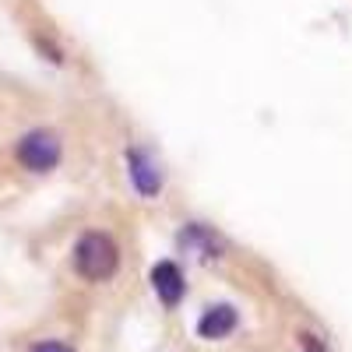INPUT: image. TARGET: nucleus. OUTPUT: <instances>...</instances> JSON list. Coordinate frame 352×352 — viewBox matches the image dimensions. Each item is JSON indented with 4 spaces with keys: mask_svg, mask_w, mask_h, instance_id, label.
Instances as JSON below:
<instances>
[{
    "mask_svg": "<svg viewBox=\"0 0 352 352\" xmlns=\"http://www.w3.org/2000/svg\"><path fill=\"white\" fill-rule=\"evenodd\" d=\"M71 272L88 285H102L116 278V272H120V243H116L109 229L78 232L71 247Z\"/></svg>",
    "mask_w": 352,
    "mask_h": 352,
    "instance_id": "nucleus-1",
    "label": "nucleus"
},
{
    "mask_svg": "<svg viewBox=\"0 0 352 352\" xmlns=\"http://www.w3.org/2000/svg\"><path fill=\"white\" fill-rule=\"evenodd\" d=\"M11 155H14L21 173H28V176H50V173L60 169V162H64V138H60V131H53V127H32V131H25L14 141Z\"/></svg>",
    "mask_w": 352,
    "mask_h": 352,
    "instance_id": "nucleus-2",
    "label": "nucleus"
},
{
    "mask_svg": "<svg viewBox=\"0 0 352 352\" xmlns=\"http://www.w3.org/2000/svg\"><path fill=\"white\" fill-rule=\"evenodd\" d=\"M124 173H127V187L141 201H155L166 190V173L159 159L144 148V144H127L124 148Z\"/></svg>",
    "mask_w": 352,
    "mask_h": 352,
    "instance_id": "nucleus-3",
    "label": "nucleus"
},
{
    "mask_svg": "<svg viewBox=\"0 0 352 352\" xmlns=\"http://www.w3.org/2000/svg\"><path fill=\"white\" fill-rule=\"evenodd\" d=\"M148 282H152L155 300H159L166 310H176V307L184 303V296H187V275H184V268H180L173 257H162V261L152 264Z\"/></svg>",
    "mask_w": 352,
    "mask_h": 352,
    "instance_id": "nucleus-4",
    "label": "nucleus"
},
{
    "mask_svg": "<svg viewBox=\"0 0 352 352\" xmlns=\"http://www.w3.org/2000/svg\"><path fill=\"white\" fill-rule=\"evenodd\" d=\"M176 247H180L184 254H190V257H197V261H204V264H212L226 254L222 236L208 222H184L180 232H176Z\"/></svg>",
    "mask_w": 352,
    "mask_h": 352,
    "instance_id": "nucleus-5",
    "label": "nucleus"
},
{
    "mask_svg": "<svg viewBox=\"0 0 352 352\" xmlns=\"http://www.w3.org/2000/svg\"><path fill=\"white\" fill-rule=\"evenodd\" d=\"M236 328H240V310L232 303H212L201 310L194 331L201 342H222L229 335H236Z\"/></svg>",
    "mask_w": 352,
    "mask_h": 352,
    "instance_id": "nucleus-6",
    "label": "nucleus"
},
{
    "mask_svg": "<svg viewBox=\"0 0 352 352\" xmlns=\"http://www.w3.org/2000/svg\"><path fill=\"white\" fill-rule=\"evenodd\" d=\"M32 43H36V50L46 56L50 64H56V67L67 64V53H64V46L56 43V39H50V36H32Z\"/></svg>",
    "mask_w": 352,
    "mask_h": 352,
    "instance_id": "nucleus-7",
    "label": "nucleus"
},
{
    "mask_svg": "<svg viewBox=\"0 0 352 352\" xmlns=\"http://www.w3.org/2000/svg\"><path fill=\"white\" fill-rule=\"evenodd\" d=\"M300 352H331V349H328V342L320 338V335H314V331H300Z\"/></svg>",
    "mask_w": 352,
    "mask_h": 352,
    "instance_id": "nucleus-8",
    "label": "nucleus"
},
{
    "mask_svg": "<svg viewBox=\"0 0 352 352\" xmlns=\"http://www.w3.org/2000/svg\"><path fill=\"white\" fill-rule=\"evenodd\" d=\"M28 352H78V349L67 345V342H60V338H43V342H36Z\"/></svg>",
    "mask_w": 352,
    "mask_h": 352,
    "instance_id": "nucleus-9",
    "label": "nucleus"
}]
</instances>
